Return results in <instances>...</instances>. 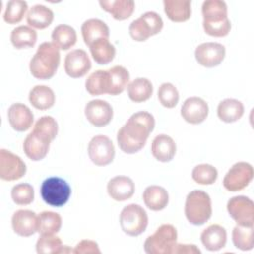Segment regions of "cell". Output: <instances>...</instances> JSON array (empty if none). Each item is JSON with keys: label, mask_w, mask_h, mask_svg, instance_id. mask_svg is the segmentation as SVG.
<instances>
[{"label": "cell", "mask_w": 254, "mask_h": 254, "mask_svg": "<svg viewBox=\"0 0 254 254\" xmlns=\"http://www.w3.org/2000/svg\"><path fill=\"white\" fill-rule=\"evenodd\" d=\"M155 118L147 111H139L130 116L117 132V143L126 154H135L145 146L154 130Z\"/></svg>", "instance_id": "obj_1"}, {"label": "cell", "mask_w": 254, "mask_h": 254, "mask_svg": "<svg viewBox=\"0 0 254 254\" xmlns=\"http://www.w3.org/2000/svg\"><path fill=\"white\" fill-rule=\"evenodd\" d=\"M202 27L204 32L216 38L229 34L231 23L227 16V5L221 0H207L202 3Z\"/></svg>", "instance_id": "obj_2"}, {"label": "cell", "mask_w": 254, "mask_h": 254, "mask_svg": "<svg viewBox=\"0 0 254 254\" xmlns=\"http://www.w3.org/2000/svg\"><path fill=\"white\" fill-rule=\"evenodd\" d=\"M60 61V49L53 42H44L30 61L31 74L37 79H50L56 74Z\"/></svg>", "instance_id": "obj_3"}, {"label": "cell", "mask_w": 254, "mask_h": 254, "mask_svg": "<svg viewBox=\"0 0 254 254\" xmlns=\"http://www.w3.org/2000/svg\"><path fill=\"white\" fill-rule=\"evenodd\" d=\"M212 214L211 199L207 192L193 190L188 193L185 203V215L192 225H202Z\"/></svg>", "instance_id": "obj_4"}, {"label": "cell", "mask_w": 254, "mask_h": 254, "mask_svg": "<svg viewBox=\"0 0 254 254\" xmlns=\"http://www.w3.org/2000/svg\"><path fill=\"white\" fill-rule=\"evenodd\" d=\"M178 233L174 225L162 224L144 242V250L148 254H172L177 243Z\"/></svg>", "instance_id": "obj_5"}, {"label": "cell", "mask_w": 254, "mask_h": 254, "mask_svg": "<svg viewBox=\"0 0 254 254\" xmlns=\"http://www.w3.org/2000/svg\"><path fill=\"white\" fill-rule=\"evenodd\" d=\"M40 193L47 204L54 207H61L68 201L71 189L64 179L51 177L42 183Z\"/></svg>", "instance_id": "obj_6"}, {"label": "cell", "mask_w": 254, "mask_h": 254, "mask_svg": "<svg viewBox=\"0 0 254 254\" xmlns=\"http://www.w3.org/2000/svg\"><path fill=\"white\" fill-rule=\"evenodd\" d=\"M164 26L161 16L153 11L142 14L129 26V34L136 42H145L150 37L159 34Z\"/></svg>", "instance_id": "obj_7"}, {"label": "cell", "mask_w": 254, "mask_h": 254, "mask_svg": "<svg viewBox=\"0 0 254 254\" xmlns=\"http://www.w3.org/2000/svg\"><path fill=\"white\" fill-rule=\"evenodd\" d=\"M119 222L124 233L129 236H138L148 226V214L141 205L130 203L121 210Z\"/></svg>", "instance_id": "obj_8"}, {"label": "cell", "mask_w": 254, "mask_h": 254, "mask_svg": "<svg viewBox=\"0 0 254 254\" xmlns=\"http://www.w3.org/2000/svg\"><path fill=\"white\" fill-rule=\"evenodd\" d=\"M55 139L48 133L34 127L32 132L29 133L24 140L23 149L26 156L32 161L43 160L50 150V144Z\"/></svg>", "instance_id": "obj_9"}, {"label": "cell", "mask_w": 254, "mask_h": 254, "mask_svg": "<svg viewBox=\"0 0 254 254\" xmlns=\"http://www.w3.org/2000/svg\"><path fill=\"white\" fill-rule=\"evenodd\" d=\"M230 217L240 226L254 225V203L245 195H236L227 201L226 205Z\"/></svg>", "instance_id": "obj_10"}, {"label": "cell", "mask_w": 254, "mask_h": 254, "mask_svg": "<svg viewBox=\"0 0 254 254\" xmlns=\"http://www.w3.org/2000/svg\"><path fill=\"white\" fill-rule=\"evenodd\" d=\"M253 176V167L249 163L237 162L225 174L222 184L229 191H239L251 183Z\"/></svg>", "instance_id": "obj_11"}, {"label": "cell", "mask_w": 254, "mask_h": 254, "mask_svg": "<svg viewBox=\"0 0 254 254\" xmlns=\"http://www.w3.org/2000/svg\"><path fill=\"white\" fill-rule=\"evenodd\" d=\"M88 157L96 166L109 165L115 157V148L112 141L105 135L92 137L87 148Z\"/></svg>", "instance_id": "obj_12"}, {"label": "cell", "mask_w": 254, "mask_h": 254, "mask_svg": "<svg viewBox=\"0 0 254 254\" xmlns=\"http://www.w3.org/2000/svg\"><path fill=\"white\" fill-rule=\"evenodd\" d=\"M27 167L24 161L11 151L0 150V178L3 181H17L25 176Z\"/></svg>", "instance_id": "obj_13"}, {"label": "cell", "mask_w": 254, "mask_h": 254, "mask_svg": "<svg viewBox=\"0 0 254 254\" xmlns=\"http://www.w3.org/2000/svg\"><path fill=\"white\" fill-rule=\"evenodd\" d=\"M196 62L205 67H214L222 63L225 57L223 45L215 42H206L198 45L194 51Z\"/></svg>", "instance_id": "obj_14"}, {"label": "cell", "mask_w": 254, "mask_h": 254, "mask_svg": "<svg viewBox=\"0 0 254 254\" xmlns=\"http://www.w3.org/2000/svg\"><path fill=\"white\" fill-rule=\"evenodd\" d=\"M84 114L89 123L95 127L108 125L113 118L112 106L105 100L93 99L86 103Z\"/></svg>", "instance_id": "obj_15"}, {"label": "cell", "mask_w": 254, "mask_h": 254, "mask_svg": "<svg viewBox=\"0 0 254 254\" xmlns=\"http://www.w3.org/2000/svg\"><path fill=\"white\" fill-rule=\"evenodd\" d=\"M91 68V62L87 53L82 49L69 52L64 59V71L72 78L84 76Z\"/></svg>", "instance_id": "obj_16"}, {"label": "cell", "mask_w": 254, "mask_h": 254, "mask_svg": "<svg viewBox=\"0 0 254 254\" xmlns=\"http://www.w3.org/2000/svg\"><path fill=\"white\" fill-rule=\"evenodd\" d=\"M208 104L197 96L187 98L181 108V115L190 124H200L208 115Z\"/></svg>", "instance_id": "obj_17"}, {"label": "cell", "mask_w": 254, "mask_h": 254, "mask_svg": "<svg viewBox=\"0 0 254 254\" xmlns=\"http://www.w3.org/2000/svg\"><path fill=\"white\" fill-rule=\"evenodd\" d=\"M12 228L16 234L29 237L38 232V215L29 209H19L12 216Z\"/></svg>", "instance_id": "obj_18"}, {"label": "cell", "mask_w": 254, "mask_h": 254, "mask_svg": "<svg viewBox=\"0 0 254 254\" xmlns=\"http://www.w3.org/2000/svg\"><path fill=\"white\" fill-rule=\"evenodd\" d=\"M8 121L14 130L24 132L32 127L34 115L27 105L17 102L13 103L8 109Z\"/></svg>", "instance_id": "obj_19"}, {"label": "cell", "mask_w": 254, "mask_h": 254, "mask_svg": "<svg viewBox=\"0 0 254 254\" xmlns=\"http://www.w3.org/2000/svg\"><path fill=\"white\" fill-rule=\"evenodd\" d=\"M109 196L116 201H124L131 198L135 192V184L129 177L116 176L107 184Z\"/></svg>", "instance_id": "obj_20"}, {"label": "cell", "mask_w": 254, "mask_h": 254, "mask_svg": "<svg viewBox=\"0 0 254 254\" xmlns=\"http://www.w3.org/2000/svg\"><path fill=\"white\" fill-rule=\"evenodd\" d=\"M177 146L172 137L166 134L157 135L151 146L153 157L159 162L167 163L173 160L176 155Z\"/></svg>", "instance_id": "obj_21"}, {"label": "cell", "mask_w": 254, "mask_h": 254, "mask_svg": "<svg viewBox=\"0 0 254 254\" xmlns=\"http://www.w3.org/2000/svg\"><path fill=\"white\" fill-rule=\"evenodd\" d=\"M200 240L204 248L208 251H218L223 248L227 241V233L223 226L211 224L200 234Z\"/></svg>", "instance_id": "obj_22"}, {"label": "cell", "mask_w": 254, "mask_h": 254, "mask_svg": "<svg viewBox=\"0 0 254 254\" xmlns=\"http://www.w3.org/2000/svg\"><path fill=\"white\" fill-rule=\"evenodd\" d=\"M164 11L175 23L188 21L191 16V2L189 0H164Z\"/></svg>", "instance_id": "obj_23"}, {"label": "cell", "mask_w": 254, "mask_h": 254, "mask_svg": "<svg viewBox=\"0 0 254 254\" xmlns=\"http://www.w3.org/2000/svg\"><path fill=\"white\" fill-rule=\"evenodd\" d=\"M81 35L84 44L88 47L97 39H109L110 32L108 26L103 21L92 18L84 21L81 25Z\"/></svg>", "instance_id": "obj_24"}, {"label": "cell", "mask_w": 254, "mask_h": 254, "mask_svg": "<svg viewBox=\"0 0 254 254\" xmlns=\"http://www.w3.org/2000/svg\"><path fill=\"white\" fill-rule=\"evenodd\" d=\"M143 200L149 209L160 211L168 205L169 193L167 190L161 186H149L143 192Z\"/></svg>", "instance_id": "obj_25"}, {"label": "cell", "mask_w": 254, "mask_h": 254, "mask_svg": "<svg viewBox=\"0 0 254 254\" xmlns=\"http://www.w3.org/2000/svg\"><path fill=\"white\" fill-rule=\"evenodd\" d=\"M99 5L102 10L109 13L118 21L130 18L135 10V2L132 0H100Z\"/></svg>", "instance_id": "obj_26"}, {"label": "cell", "mask_w": 254, "mask_h": 254, "mask_svg": "<svg viewBox=\"0 0 254 254\" xmlns=\"http://www.w3.org/2000/svg\"><path fill=\"white\" fill-rule=\"evenodd\" d=\"M88 48L92 59L98 64H107L111 63L116 55L115 47L110 43L109 39H97L92 42Z\"/></svg>", "instance_id": "obj_27"}, {"label": "cell", "mask_w": 254, "mask_h": 254, "mask_svg": "<svg viewBox=\"0 0 254 254\" xmlns=\"http://www.w3.org/2000/svg\"><path fill=\"white\" fill-rule=\"evenodd\" d=\"M244 114V105L234 98H225L217 106V116L225 123L238 121Z\"/></svg>", "instance_id": "obj_28"}, {"label": "cell", "mask_w": 254, "mask_h": 254, "mask_svg": "<svg viewBox=\"0 0 254 254\" xmlns=\"http://www.w3.org/2000/svg\"><path fill=\"white\" fill-rule=\"evenodd\" d=\"M108 71V94L118 95L129 84V71L122 65H114Z\"/></svg>", "instance_id": "obj_29"}, {"label": "cell", "mask_w": 254, "mask_h": 254, "mask_svg": "<svg viewBox=\"0 0 254 254\" xmlns=\"http://www.w3.org/2000/svg\"><path fill=\"white\" fill-rule=\"evenodd\" d=\"M30 103L39 110H47L54 106L56 95L53 89L47 85H36L29 93Z\"/></svg>", "instance_id": "obj_30"}, {"label": "cell", "mask_w": 254, "mask_h": 254, "mask_svg": "<svg viewBox=\"0 0 254 254\" xmlns=\"http://www.w3.org/2000/svg\"><path fill=\"white\" fill-rule=\"evenodd\" d=\"M53 21V11L44 5L38 4L33 6L27 14V23L33 29H46L52 24Z\"/></svg>", "instance_id": "obj_31"}, {"label": "cell", "mask_w": 254, "mask_h": 254, "mask_svg": "<svg viewBox=\"0 0 254 254\" xmlns=\"http://www.w3.org/2000/svg\"><path fill=\"white\" fill-rule=\"evenodd\" d=\"M129 98L136 103L147 101L153 94V84L145 77H137L127 86Z\"/></svg>", "instance_id": "obj_32"}, {"label": "cell", "mask_w": 254, "mask_h": 254, "mask_svg": "<svg viewBox=\"0 0 254 254\" xmlns=\"http://www.w3.org/2000/svg\"><path fill=\"white\" fill-rule=\"evenodd\" d=\"M37 32L30 26H19L12 30L10 40L14 48L21 50L33 48L37 43Z\"/></svg>", "instance_id": "obj_33"}, {"label": "cell", "mask_w": 254, "mask_h": 254, "mask_svg": "<svg viewBox=\"0 0 254 254\" xmlns=\"http://www.w3.org/2000/svg\"><path fill=\"white\" fill-rule=\"evenodd\" d=\"M77 35L75 30L65 24H61L57 26L52 32V42L60 50H68L73 47L76 43Z\"/></svg>", "instance_id": "obj_34"}, {"label": "cell", "mask_w": 254, "mask_h": 254, "mask_svg": "<svg viewBox=\"0 0 254 254\" xmlns=\"http://www.w3.org/2000/svg\"><path fill=\"white\" fill-rule=\"evenodd\" d=\"M85 89L91 95L108 94V71L98 69L85 80Z\"/></svg>", "instance_id": "obj_35"}, {"label": "cell", "mask_w": 254, "mask_h": 254, "mask_svg": "<svg viewBox=\"0 0 254 254\" xmlns=\"http://www.w3.org/2000/svg\"><path fill=\"white\" fill-rule=\"evenodd\" d=\"M62 217L54 211H43L38 215V232L40 234H56L62 227Z\"/></svg>", "instance_id": "obj_36"}, {"label": "cell", "mask_w": 254, "mask_h": 254, "mask_svg": "<svg viewBox=\"0 0 254 254\" xmlns=\"http://www.w3.org/2000/svg\"><path fill=\"white\" fill-rule=\"evenodd\" d=\"M232 242L237 249L249 251L254 247L253 226L236 225L232 230Z\"/></svg>", "instance_id": "obj_37"}, {"label": "cell", "mask_w": 254, "mask_h": 254, "mask_svg": "<svg viewBox=\"0 0 254 254\" xmlns=\"http://www.w3.org/2000/svg\"><path fill=\"white\" fill-rule=\"evenodd\" d=\"M28 11V4L22 0H11L7 3L3 19L10 25L20 23Z\"/></svg>", "instance_id": "obj_38"}, {"label": "cell", "mask_w": 254, "mask_h": 254, "mask_svg": "<svg viewBox=\"0 0 254 254\" xmlns=\"http://www.w3.org/2000/svg\"><path fill=\"white\" fill-rule=\"evenodd\" d=\"M63 242L55 234H41L36 243V250L39 254H60Z\"/></svg>", "instance_id": "obj_39"}, {"label": "cell", "mask_w": 254, "mask_h": 254, "mask_svg": "<svg viewBox=\"0 0 254 254\" xmlns=\"http://www.w3.org/2000/svg\"><path fill=\"white\" fill-rule=\"evenodd\" d=\"M217 176L216 168L209 164L197 165L191 172L192 180L199 185H212L215 183Z\"/></svg>", "instance_id": "obj_40"}, {"label": "cell", "mask_w": 254, "mask_h": 254, "mask_svg": "<svg viewBox=\"0 0 254 254\" xmlns=\"http://www.w3.org/2000/svg\"><path fill=\"white\" fill-rule=\"evenodd\" d=\"M158 99L164 107L174 108L180 99L179 91L174 84L170 82H164L158 89Z\"/></svg>", "instance_id": "obj_41"}, {"label": "cell", "mask_w": 254, "mask_h": 254, "mask_svg": "<svg viewBox=\"0 0 254 254\" xmlns=\"http://www.w3.org/2000/svg\"><path fill=\"white\" fill-rule=\"evenodd\" d=\"M11 197L12 200L18 205H28L34 200V188L30 184H18L12 188Z\"/></svg>", "instance_id": "obj_42"}, {"label": "cell", "mask_w": 254, "mask_h": 254, "mask_svg": "<svg viewBox=\"0 0 254 254\" xmlns=\"http://www.w3.org/2000/svg\"><path fill=\"white\" fill-rule=\"evenodd\" d=\"M101 251L98 247V244L89 239H83L79 241L73 249L74 254H89V253H97L99 254Z\"/></svg>", "instance_id": "obj_43"}, {"label": "cell", "mask_w": 254, "mask_h": 254, "mask_svg": "<svg viewBox=\"0 0 254 254\" xmlns=\"http://www.w3.org/2000/svg\"><path fill=\"white\" fill-rule=\"evenodd\" d=\"M200 254L199 248L194 244L176 243L172 254Z\"/></svg>", "instance_id": "obj_44"}]
</instances>
